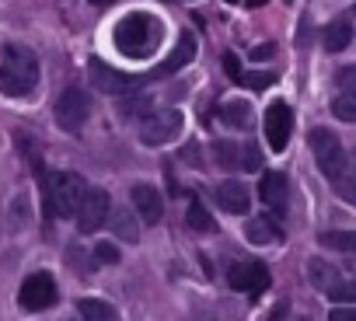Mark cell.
Returning a JSON list of instances; mask_svg holds the SVG:
<instances>
[{
	"mask_svg": "<svg viewBox=\"0 0 356 321\" xmlns=\"http://www.w3.org/2000/svg\"><path fill=\"white\" fill-rule=\"evenodd\" d=\"M39 84V63L35 53L25 46H8L4 63H0V94L8 98H29Z\"/></svg>",
	"mask_w": 356,
	"mask_h": 321,
	"instance_id": "cell-1",
	"label": "cell"
},
{
	"mask_svg": "<svg viewBox=\"0 0 356 321\" xmlns=\"http://www.w3.org/2000/svg\"><path fill=\"white\" fill-rule=\"evenodd\" d=\"M157 42H161V22L154 15L133 11L115 25V46H119L122 56L143 60V56H150L157 49Z\"/></svg>",
	"mask_w": 356,
	"mask_h": 321,
	"instance_id": "cell-2",
	"label": "cell"
},
{
	"mask_svg": "<svg viewBox=\"0 0 356 321\" xmlns=\"http://www.w3.org/2000/svg\"><path fill=\"white\" fill-rule=\"evenodd\" d=\"M84 179L77 172H53L46 175V213L49 217H77L84 199Z\"/></svg>",
	"mask_w": 356,
	"mask_h": 321,
	"instance_id": "cell-3",
	"label": "cell"
},
{
	"mask_svg": "<svg viewBox=\"0 0 356 321\" xmlns=\"http://www.w3.org/2000/svg\"><path fill=\"white\" fill-rule=\"evenodd\" d=\"M307 143H311V154H314V160H318L321 175L332 179V182H339V179L346 175V150H342V140H339L332 129L318 126V129L307 133Z\"/></svg>",
	"mask_w": 356,
	"mask_h": 321,
	"instance_id": "cell-4",
	"label": "cell"
},
{
	"mask_svg": "<svg viewBox=\"0 0 356 321\" xmlns=\"http://www.w3.org/2000/svg\"><path fill=\"white\" fill-rule=\"evenodd\" d=\"M182 133V112L178 108H164V112H147L140 119V140L147 147H161L168 140H175Z\"/></svg>",
	"mask_w": 356,
	"mask_h": 321,
	"instance_id": "cell-5",
	"label": "cell"
},
{
	"mask_svg": "<svg viewBox=\"0 0 356 321\" xmlns=\"http://www.w3.org/2000/svg\"><path fill=\"white\" fill-rule=\"evenodd\" d=\"M88 112H91V101H88V94H84L81 88H67V91L56 98V105H53V119H56V126L67 129V133H77V129L84 126Z\"/></svg>",
	"mask_w": 356,
	"mask_h": 321,
	"instance_id": "cell-6",
	"label": "cell"
},
{
	"mask_svg": "<svg viewBox=\"0 0 356 321\" xmlns=\"http://www.w3.org/2000/svg\"><path fill=\"white\" fill-rule=\"evenodd\" d=\"M108 192L105 189H88L81 206H77V231L81 234H95L108 224Z\"/></svg>",
	"mask_w": 356,
	"mask_h": 321,
	"instance_id": "cell-7",
	"label": "cell"
},
{
	"mask_svg": "<svg viewBox=\"0 0 356 321\" xmlns=\"http://www.w3.org/2000/svg\"><path fill=\"white\" fill-rule=\"evenodd\" d=\"M53 300H56V279L49 272H32L18 290L22 311H46V307H53Z\"/></svg>",
	"mask_w": 356,
	"mask_h": 321,
	"instance_id": "cell-8",
	"label": "cell"
},
{
	"mask_svg": "<svg viewBox=\"0 0 356 321\" xmlns=\"http://www.w3.org/2000/svg\"><path fill=\"white\" fill-rule=\"evenodd\" d=\"M88 74H91V84H95L98 91H105V94H126V91H136V88L143 84L140 77H129V74L108 67V63L98 60V56L88 63Z\"/></svg>",
	"mask_w": 356,
	"mask_h": 321,
	"instance_id": "cell-9",
	"label": "cell"
},
{
	"mask_svg": "<svg viewBox=\"0 0 356 321\" xmlns=\"http://www.w3.org/2000/svg\"><path fill=\"white\" fill-rule=\"evenodd\" d=\"M290 133H293V112H290V105L286 101H273L266 108V140H269V147L276 154L286 150Z\"/></svg>",
	"mask_w": 356,
	"mask_h": 321,
	"instance_id": "cell-10",
	"label": "cell"
},
{
	"mask_svg": "<svg viewBox=\"0 0 356 321\" xmlns=\"http://www.w3.org/2000/svg\"><path fill=\"white\" fill-rule=\"evenodd\" d=\"M227 283L238 290V293H262L266 286H269V269L262 265V262H238V265H231V272H227Z\"/></svg>",
	"mask_w": 356,
	"mask_h": 321,
	"instance_id": "cell-11",
	"label": "cell"
},
{
	"mask_svg": "<svg viewBox=\"0 0 356 321\" xmlns=\"http://www.w3.org/2000/svg\"><path fill=\"white\" fill-rule=\"evenodd\" d=\"M193 60H196V35L193 32H182V35H178V42H175V49L154 67L150 77H171V74L182 70V67H189Z\"/></svg>",
	"mask_w": 356,
	"mask_h": 321,
	"instance_id": "cell-12",
	"label": "cell"
},
{
	"mask_svg": "<svg viewBox=\"0 0 356 321\" xmlns=\"http://www.w3.org/2000/svg\"><path fill=\"white\" fill-rule=\"evenodd\" d=\"M129 199H133V210H136L140 224H157L164 217V196L154 186H147V182L133 186L129 189Z\"/></svg>",
	"mask_w": 356,
	"mask_h": 321,
	"instance_id": "cell-13",
	"label": "cell"
},
{
	"mask_svg": "<svg viewBox=\"0 0 356 321\" xmlns=\"http://www.w3.org/2000/svg\"><path fill=\"white\" fill-rule=\"evenodd\" d=\"M217 203H220L224 213L241 217V213H248V206H252V192H248L241 182H224V186L217 189Z\"/></svg>",
	"mask_w": 356,
	"mask_h": 321,
	"instance_id": "cell-14",
	"label": "cell"
},
{
	"mask_svg": "<svg viewBox=\"0 0 356 321\" xmlns=\"http://www.w3.org/2000/svg\"><path fill=\"white\" fill-rule=\"evenodd\" d=\"M259 196H262V203H266L269 210L283 213V210H286V179H283L280 172H269V175H262Z\"/></svg>",
	"mask_w": 356,
	"mask_h": 321,
	"instance_id": "cell-15",
	"label": "cell"
},
{
	"mask_svg": "<svg viewBox=\"0 0 356 321\" xmlns=\"http://www.w3.org/2000/svg\"><path fill=\"white\" fill-rule=\"evenodd\" d=\"M245 238L252 245H273V241H283V231H280V224H273L266 217H255V220L245 224Z\"/></svg>",
	"mask_w": 356,
	"mask_h": 321,
	"instance_id": "cell-16",
	"label": "cell"
},
{
	"mask_svg": "<svg viewBox=\"0 0 356 321\" xmlns=\"http://www.w3.org/2000/svg\"><path fill=\"white\" fill-rule=\"evenodd\" d=\"M307 276H311V283L318 286V290H332L335 286V279H339V269L332 265V262H325V258H311L307 262Z\"/></svg>",
	"mask_w": 356,
	"mask_h": 321,
	"instance_id": "cell-17",
	"label": "cell"
},
{
	"mask_svg": "<svg viewBox=\"0 0 356 321\" xmlns=\"http://www.w3.org/2000/svg\"><path fill=\"white\" fill-rule=\"evenodd\" d=\"M77 318H81V321H115L112 307H108L105 300H98V297L77 300Z\"/></svg>",
	"mask_w": 356,
	"mask_h": 321,
	"instance_id": "cell-18",
	"label": "cell"
},
{
	"mask_svg": "<svg viewBox=\"0 0 356 321\" xmlns=\"http://www.w3.org/2000/svg\"><path fill=\"white\" fill-rule=\"evenodd\" d=\"M349 39H353V28H349L346 18H339V22H332V25L325 28V49H328V53H342V49L349 46Z\"/></svg>",
	"mask_w": 356,
	"mask_h": 321,
	"instance_id": "cell-19",
	"label": "cell"
},
{
	"mask_svg": "<svg viewBox=\"0 0 356 321\" xmlns=\"http://www.w3.org/2000/svg\"><path fill=\"white\" fill-rule=\"evenodd\" d=\"M213 157H217V165L227 168V172H241V147L231 143V140H217L213 143Z\"/></svg>",
	"mask_w": 356,
	"mask_h": 321,
	"instance_id": "cell-20",
	"label": "cell"
},
{
	"mask_svg": "<svg viewBox=\"0 0 356 321\" xmlns=\"http://www.w3.org/2000/svg\"><path fill=\"white\" fill-rule=\"evenodd\" d=\"M220 119H224V126L248 129V126H252V108H248V101H227V105L220 108Z\"/></svg>",
	"mask_w": 356,
	"mask_h": 321,
	"instance_id": "cell-21",
	"label": "cell"
},
{
	"mask_svg": "<svg viewBox=\"0 0 356 321\" xmlns=\"http://www.w3.org/2000/svg\"><path fill=\"white\" fill-rule=\"evenodd\" d=\"M108 217H112V231L122 241H136L140 238V224H136V217L129 210H108Z\"/></svg>",
	"mask_w": 356,
	"mask_h": 321,
	"instance_id": "cell-22",
	"label": "cell"
},
{
	"mask_svg": "<svg viewBox=\"0 0 356 321\" xmlns=\"http://www.w3.org/2000/svg\"><path fill=\"white\" fill-rule=\"evenodd\" d=\"M186 224H189V231H193V234H210V231H213V217L207 213V206H203L200 199H196V203H189Z\"/></svg>",
	"mask_w": 356,
	"mask_h": 321,
	"instance_id": "cell-23",
	"label": "cell"
},
{
	"mask_svg": "<svg viewBox=\"0 0 356 321\" xmlns=\"http://www.w3.org/2000/svg\"><path fill=\"white\" fill-rule=\"evenodd\" d=\"M318 241L332 252H356V231H325Z\"/></svg>",
	"mask_w": 356,
	"mask_h": 321,
	"instance_id": "cell-24",
	"label": "cell"
},
{
	"mask_svg": "<svg viewBox=\"0 0 356 321\" xmlns=\"http://www.w3.org/2000/svg\"><path fill=\"white\" fill-rule=\"evenodd\" d=\"M332 112L342 122H356V91H342L332 98Z\"/></svg>",
	"mask_w": 356,
	"mask_h": 321,
	"instance_id": "cell-25",
	"label": "cell"
},
{
	"mask_svg": "<svg viewBox=\"0 0 356 321\" xmlns=\"http://www.w3.org/2000/svg\"><path fill=\"white\" fill-rule=\"evenodd\" d=\"M238 84L248 88V91H266V88L276 84V74H273V70H252V74H241Z\"/></svg>",
	"mask_w": 356,
	"mask_h": 321,
	"instance_id": "cell-26",
	"label": "cell"
},
{
	"mask_svg": "<svg viewBox=\"0 0 356 321\" xmlns=\"http://www.w3.org/2000/svg\"><path fill=\"white\" fill-rule=\"evenodd\" d=\"M29 217H32L29 196H15V203H11V227H15V231H25Z\"/></svg>",
	"mask_w": 356,
	"mask_h": 321,
	"instance_id": "cell-27",
	"label": "cell"
},
{
	"mask_svg": "<svg viewBox=\"0 0 356 321\" xmlns=\"http://www.w3.org/2000/svg\"><path fill=\"white\" fill-rule=\"evenodd\" d=\"M262 168V150L255 143H241V172H259Z\"/></svg>",
	"mask_w": 356,
	"mask_h": 321,
	"instance_id": "cell-28",
	"label": "cell"
},
{
	"mask_svg": "<svg viewBox=\"0 0 356 321\" xmlns=\"http://www.w3.org/2000/svg\"><path fill=\"white\" fill-rule=\"evenodd\" d=\"M328 297H332L335 304H356V279H349V283H335V286L328 290Z\"/></svg>",
	"mask_w": 356,
	"mask_h": 321,
	"instance_id": "cell-29",
	"label": "cell"
},
{
	"mask_svg": "<svg viewBox=\"0 0 356 321\" xmlns=\"http://www.w3.org/2000/svg\"><path fill=\"white\" fill-rule=\"evenodd\" d=\"M220 63H224V74L238 84V81H241V74H245V70H241V63H238V56H234V53H224V56H220Z\"/></svg>",
	"mask_w": 356,
	"mask_h": 321,
	"instance_id": "cell-30",
	"label": "cell"
},
{
	"mask_svg": "<svg viewBox=\"0 0 356 321\" xmlns=\"http://www.w3.org/2000/svg\"><path fill=\"white\" fill-rule=\"evenodd\" d=\"M95 262H102V265H115V262H119V252L105 241V245H98V248H95Z\"/></svg>",
	"mask_w": 356,
	"mask_h": 321,
	"instance_id": "cell-31",
	"label": "cell"
},
{
	"mask_svg": "<svg viewBox=\"0 0 356 321\" xmlns=\"http://www.w3.org/2000/svg\"><path fill=\"white\" fill-rule=\"evenodd\" d=\"M335 186H339V192H342V199H346V203H353V206H356V182H353V179H346V175H342V179H339V182H335Z\"/></svg>",
	"mask_w": 356,
	"mask_h": 321,
	"instance_id": "cell-32",
	"label": "cell"
},
{
	"mask_svg": "<svg viewBox=\"0 0 356 321\" xmlns=\"http://www.w3.org/2000/svg\"><path fill=\"white\" fill-rule=\"evenodd\" d=\"M339 84H342V91H356V67H346V70H339V77H335Z\"/></svg>",
	"mask_w": 356,
	"mask_h": 321,
	"instance_id": "cell-33",
	"label": "cell"
},
{
	"mask_svg": "<svg viewBox=\"0 0 356 321\" xmlns=\"http://www.w3.org/2000/svg\"><path fill=\"white\" fill-rule=\"evenodd\" d=\"M147 108H150V98H133V101H126V112H129V115H147Z\"/></svg>",
	"mask_w": 356,
	"mask_h": 321,
	"instance_id": "cell-34",
	"label": "cell"
},
{
	"mask_svg": "<svg viewBox=\"0 0 356 321\" xmlns=\"http://www.w3.org/2000/svg\"><path fill=\"white\" fill-rule=\"evenodd\" d=\"M328 321H356V307H335L328 314Z\"/></svg>",
	"mask_w": 356,
	"mask_h": 321,
	"instance_id": "cell-35",
	"label": "cell"
},
{
	"mask_svg": "<svg viewBox=\"0 0 356 321\" xmlns=\"http://www.w3.org/2000/svg\"><path fill=\"white\" fill-rule=\"evenodd\" d=\"M273 53H276V49H273V46H259V49H255V53H252V60H269V56H273Z\"/></svg>",
	"mask_w": 356,
	"mask_h": 321,
	"instance_id": "cell-36",
	"label": "cell"
},
{
	"mask_svg": "<svg viewBox=\"0 0 356 321\" xmlns=\"http://www.w3.org/2000/svg\"><path fill=\"white\" fill-rule=\"evenodd\" d=\"M245 4H248V8H266L269 0H245Z\"/></svg>",
	"mask_w": 356,
	"mask_h": 321,
	"instance_id": "cell-37",
	"label": "cell"
},
{
	"mask_svg": "<svg viewBox=\"0 0 356 321\" xmlns=\"http://www.w3.org/2000/svg\"><path fill=\"white\" fill-rule=\"evenodd\" d=\"M95 8H108V4H115V0H91Z\"/></svg>",
	"mask_w": 356,
	"mask_h": 321,
	"instance_id": "cell-38",
	"label": "cell"
}]
</instances>
